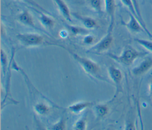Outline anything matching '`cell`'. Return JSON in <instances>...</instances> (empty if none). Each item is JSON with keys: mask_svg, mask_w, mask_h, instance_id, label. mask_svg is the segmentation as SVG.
Returning a JSON list of instances; mask_svg holds the SVG:
<instances>
[{"mask_svg": "<svg viewBox=\"0 0 152 130\" xmlns=\"http://www.w3.org/2000/svg\"><path fill=\"white\" fill-rule=\"evenodd\" d=\"M56 45L66 50L88 75L94 79L109 83V81L102 75L100 66L96 62L88 58L81 56L63 46H61L59 45Z\"/></svg>", "mask_w": 152, "mask_h": 130, "instance_id": "1", "label": "cell"}, {"mask_svg": "<svg viewBox=\"0 0 152 130\" xmlns=\"http://www.w3.org/2000/svg\"><path fill=\"white\" fill-rule=\"evenodd\" d=\"M147 55H148L147 52L137 50L130 45L125 46L119 55L112 53L107 54V56L112 59L125 66L131 65L138 58H142Z\"/></svg>", "mask_w": 152, "mask_h": 130, "instance_id": "2", "label": "cell"}, {"mask_svg": "<svg viewBox=\"0 0 152 130\" xmlns=\"http://www.w3.org/2000/svg\"><path fill=\"white\" fill-rule=\"evenodd\" d=\"M16 38L20 44L25 47L39 46L45 43L43 37L36 33H18Z\"/></svg>", "mask_w": 152, "mask_h": 130, "instance_id": "3", "label": "cell"}, {"mask_svg": "<svg viewBox=\"0 0 152 130\" xmlns=\"http://www.w3.org/2000/svg\"><path fill=\"white\" fill-rule=\"evenodd\" d=\"M113 40V38L112 36V31L107 30L105 36H104L95 45L90 47L87 50V52L97 54L105 52L112 45Z\"/></svg>", "mask_w": 152, "mask_h": 130, "instance_id": "4", "label": "cell"}, {"mask_svg": "<svg viewBox=\"0 0 152 130\" xmlns=\"http://www.w3.org/2000/svg\"><path fill=\"white\" fill-rule=\"evenodd\" d=\"M107 73L110 80L115 86V93L112 98L115 99L120 92L122 91V81L123 75L121 71L114 66H110L107 68Z\"/></svg>", "mask_w": 152, "mask_h": 130, "instance_id": "5", "label": "cell"}, {"mask_svg": "<svg viewBox=\"0 0 152 130\" xmlns=\"http://www.w3.org/2000/svg\"><path fill=\"white\" fill-rule=\"evenodd\" d=\"M129 19L127 22L124 21L123 20L121 21L122 25L125 26L130 32L132 33H138L145 32V30L139 20L131 13L129 12Z\"/></svg>", "mask_w": 152, "mask_h": 130, "instance_id": "6", "label": "cell"}, {"mask_svg": "<svg viewBox=\"0 0 152 130\" xmlns=\"http://www.w3.org/2000/svg\"><path fill=\"white\" fill-rule=\"evenodd\" d=\"M152 68V57L148 56L145 58L136 66L132 69V73L135 76L142 75L147 73Z\"/></svg>", "mask_w": 152, "mask_h": 130, "instance_id": "7", "label": "cell"}, {"mask_svg": "<svg viewBox=\"0 0 152 130\" xmlns=\"http://www.w3.org/2000/svg\"><path fill=\"white\" fill-rule=\"evenodd\" d=\"M105 11L109 18L108 30L113 31L115 24V14L116 10V2L115 0H104Z\"/></svg>", "mask_w": 152, "mask_h": 130, "instance_id": "8", "label": "cell"}, {"mask_svg": "<svg viewBox=\"0 0 152 130\" xmlns=\"http://www.w3.org/2000/svg\"><path fill=\"white\" fill-rule=\"evenodd\" d=\"M31 9H34L39 14V21L45 28L50 29L53 27L55 25V20L52 18V15L33 7H31Z\"/></svg>", "mask_w": 152, "mask_h": 130, "instance_id": "9", "label": "cell"}, {"mask_svg": "<svg viewBox=\"0 0 152 130\" xmlns=\"http://www.w3.org/2000/svg\"><path fill=\"white\" fill-rule=\"evenodd\" d=\"M17 20L20 23L25 26L37 29L32 15L27 9H24L20 13H19V14L17 15Z\"/></svg>", "mask_w": 152, "mask_h": 130, "instance_id": "10", "label": "cell"}, {"mask_svg": "<svg viewBox=\"0 0 152 130\" xmlns=\"http://www.w3.org/2000/svg\"><path fill=\"white\" fill-rule=\"evenodd\" d=\"M91 106H93V103L91 102L80 101L69 105L66 109L73 113L78 114Z\"/></svg>", "mask_w": 152, "mask_h": 130, "instance_id": "11", "label": "cell"}, {"mask_svg": "<svg viewBox=\"0 0 152 130\" xmlns=\"http://www.w3.org/2000/svg\"><path fill=\"white\" fill-rule=\"evenodd\" d=\"M56 4L60 14L62 17L68 22H72L71 20V13L67 5V4L64 1V0H53Z\"/></svg>", "mask_w": 152, "mask_h": 130, "instance_id": "12", "label": "cell"}, {"mask_svg": "<svg viewBox=\"0 0 152 130\" xmlns=\"http://www.w3.org/2000/svg\"><path fill=\"white\" fill-rule=\"evenodd\" d=\"M71 15L74 17H75V18L80 21L83 24V25L84 26V27L88 30L95 28L97 26V24L96 20L91 17H84L77 13H74V12L71 13Z\"/></svg>", "mask_w": 152, "mask_h": 130, "instance_id": "13", "label": "cell"}, {"mask_svg": "<svg viewBox=\"0 0 152 130\" xmlns=\"http://www.w3.org/2000/svg\"><path fill=\"white\" fill-rule=\"evenodd\" d=\"M109 112L108 106L104 104H97L93 106V112L96 118L99 119L104 117Z\"/></svg>", "mask_w": 152, "mask_h": 130, "instance_id": "14", "label": "cell"}, {"mask_svg": "<svg viewBox=\"0 0 152 130\" xmlns=\"http://www.w3.org/2000/svg\"><path fill=\"white\" fill-rule=\"evenodd\" d=\"M65 27L66 29L71 33L73 35L78 36V35H83L86 36L89 34V30L85 28L84 27H80L77 26H73V25H69L65 24Z\"/></svg>", "mask_w": 152, "mask_h": 130, "instance_id": "15", "label": "cell"}, {"mask_svg": "<svg viewBox=\"0 0 152 130\" xmlns=\"http://www.w3.org/2000/svg\"><path fill=\"white\" fill-rule=\"evenodd\" d=\"M33 109L37 115L41 116L47 115L50 111L49 106L42 102L36 103L33 106Z\"/></svg>", "mask_w": 152, "mask_h": 130, "instance_id": "16", "label": "cell"}, {"mask_svg": "<svg viewBox=\"0 0 152 130\" xmlns=\"http://www.w3.org/2000/svg\"><path fill=\"white\" fill-rule=\"evenodd\" d=\"M132 2H133L134 4V5L135 7V8L136 9V11L137 12V14L139 17V18H140V23L141 24V25L142 26V27H144V30H145V33L150 37V38L151 39H152V34L149 31V30H148V28H147V26H146V24L142 18V17L141 15V11H140V7H139V5H138V1L137 0H131Z\"/></svg>", "mask_w": 152, "mask_h": 130, "instance_id": "17", "label": "cell"}, {"mask_svg": "<svg viewBox=\"0 0 152 130\" xmlns=\"http://www.w3.org/2000/svg\"><path fill=\"white\" fill-rule=\"evenodd\" d=\"M1 62L2 73L4 76L7 75V74L9 69V65L8 61V56L6 52L2 49H1Z\"/></svg>", "mask_w": 152, "mask_h": 130, "instance_id": "18", "label": "cell"}, {"mask_svg": "<svg viewBox=\"0 0 152 130\" xmlns=\"http://www.w3.org/2000/svg\"><path fill=\"white\" fill-rule=\"evenodd\" d=\"M89 6L98 14L102 12L101 0H87Z\"/></svg>", "mask_w": 152, "mask_h": 130, "instance_id": "19", "label": "cell"}, {"mask_svg": "<svg viewBox=\"0 0 152 130\" xmlns=\"http://www.w3.org/2000/svg\"><path fill=\"white\" fill-rule=\"evenodd\" d=\"M134 41L141 46H142L144 48L152 53V41L138 38L134 39Z\"/></svg>", "mask_w": 152, "mask_h": 130, "instance_id": "20", "label": "cell"}, {"mask_svg": "<svg viewBox=\"0 0 152 130\" xmlns=\"http://www.w3.org/2000/svg\"><path fill=\"white\" fill-rule=\"evenodd\" d=\"M73 128L78 130H84L87 128L86 117L82 116L78 119L73 125Z\"/></svg>", "mask_w": 152, "mask_h": 130, "instance_id": "21", "label": "cell"}, {"mask_svg": "<svg viewBox=\"0 0 152 130\" xmlns=\"http://www.w3.org/2000/svg\"><path fill=\"white\" fill-rule=\"evenodd\" d=\"M66 128V119L62 116L58 121L52 125L48 128L49 129H65Z\"/></svg>", "mask_w": 152, "mask_h": 130, "instance_id": "22", "label": "cell"}, {"mask_svg": "<svg viewBox=\"0 0 152 130\" xmlns=\"http://www.w3.org/2000/svg\"><path fill=\"white\" fill-rule=\"evenodd\" d=\"M18 1H23L30 5H31L32 7L33 8H37V9H39V10L45 12V13H47L50 15H52V14L49 12L48 11H47L46 9H45L43 7H42L41 5H40L38 3H37L34 0H18Z\"/></svg>", "mask_w": 152, "mask_h": 130, "instance_id": "23", "label": "cell"}, {"mask_svg": "<svg viewBox=\"0 0 152 130\" xmlns=\"http://www.w3.org/2000/svg\"><path fill=\"white\" fill-rule=\"evenodd\" d=\"M93 41H94V37L90 34H88L84 36V37L83 40V43L85 44H87V45H90V44L93 43Z\"/></svg>", "mask_w": 152, "mask_h": 130, "instance_id": "24", "label": "cell"}, {"mask_svg": "<svg viewBox=\"0 0 152 130\" xmlns=\"http://www.w3.org/2000/svg\"><path fill=\"white\" fill-rule=\"evenodd\" d=\"M59 36L62 38V39H66L68 37V35H69V31L66 29H63V30H61L60 31H59Z\"/></svg>", "mask_w": 152, "mask_h": 130, "instance_id": "25", "label": "cell"}, {"mask_svg": "<svg viewBox=\"0 0 152 130\" xmlns=\"http://www.w3.org/2000/svg\"><path fill=\"white\" fill-rule=\"evenodd\" d=\"M148 91L149 93L151 95H152V79L151 80L150 84H149V87H148Z\"/></svg>", "mask_w": 152, "mask_h": 130, "instance_id": "26", "label": "cell"}]
</instances>
